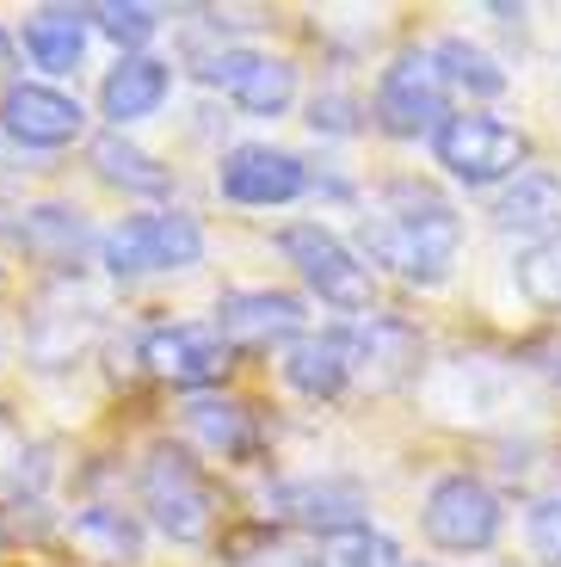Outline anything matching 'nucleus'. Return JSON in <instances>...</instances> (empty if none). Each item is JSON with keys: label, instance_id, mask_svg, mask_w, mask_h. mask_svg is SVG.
Wrapping results in <instances>:
<instances>
[{"label": "nucleus", "instance_id": "obj_27", "mask_svg": "<svg viewBox=\"0 0 561 567\" xmlns=\"http://www.w3.org/2000/svg\"><path fill=\"white\" fill-rule=\"evenodd\" d=\"M524 537H531V555H537L543 567H561V494H555V499H537Z\"/></svg>", "mask_w": 561, "mask_h": 567}, {"label": "nucleus", "instance_id": "obj_6", "mask_svg": "<svg viewBox=\"0 0 561 567\" xmlns=\"http://www.w3.org/2000/svg\"><path fill=\"white\" fill-rule=\"evenodd\" d=\"M278 247H284V259L303 271V284H309L327 309H346V315H365L370 309L377 278H370L365 254H358V247H346L334 228L290 223V228H278Z\"/></svg>", "mask_w": 561, "mask_h": 567}, {"label": "nucleus", "instance_id": "obj_14", "mask_svg": "<svg viewBox=\"0 0 561 567\" xmlns=\"http://www.w3.org/2000/svg\"><path fill=\"white\" fill-rule=\"evenodd\" d=\"M7 241L26 259H38V266H74L86 254V241H93V228H86V216L74 204H31V210H19L7 223Z\"/></svg>", "mask_w": 561, "mask_h": 567}, {"label": "nucleus", "instance_id": "obj_19", "mask_svg": "<svg viewBox=\"0 0 561 567\" xmlns=\"http://www.w3.org/2000/svg\"><path fill=\"white\" fill-rule=\"evenodd\" d=\"M93 173L105 185H124V192H142V198H161L173 185V173L161 167L149 148H136V142L124 136V130H105V136H93Z\"/></svg>", "mask_w": 561, "mask_h": 567}, {"label": "nucleus", "instance_id": "obj_17", "mask_svg": "<svg viewBox=\"0 0 561 567\" xmlns=\"http://www.w3.org/2000/svg\"><path fill=\"white\" fill-rule=\"evenodd\" d=\"M69 549L93 567H136L142 561V525L124 506H81L69 518Z\"/></svg>", "mask_w": 561, "mask_h": 567}, {"label": "nucleus", "instance_id": "obj_26", "mask_svg": "<svg viewBox=\"0 0 561 567\" xmlns=\"http://www.w3.org/2000/svg\"><path fill=\"white\" fill-rule=\"evenodd\" d=\"M86 19H93L112 43H124V50H136V43H149L161 31V13H155V7H142V0H124V7L112 0V7H93Z\"/></svg>", "mask_w": 561, "mask_h": 567}, {"label": "nucleus", "instance_id": "obj_16", "mask_svg": "<svg viewBox=\"0 0 561 567\" xmlns=\"http://www.w3.org/2000/svg\"><path fill=\"white\" fill-rule=\"evenodd\" d=\"M493 228H500V235H537V241H549L561 228V179L543 167H524L519 179L493 198Z\"/></svg>", "mask_w": 561, "mask_h": 567}, {"label": "nucleus", "instance_id": "obj_8", "mask_svg": "<svg viewBox=\"0 0 561 567\" xmlns=\"http://www.w3.org/2000/svg\"><path fill=\"white\" fill-rule=\"evenodd\" d=\"M420 525H426V537H432L438 549L481 555V549L500 543L506 512H500V494H493L481 475H445V482H432V494H426Z\"/></svg>", "mask_w": 561, "mask_h": 567}, {"label": "nucleus", "instance_id": "obj_1", "mask_svg": "<svg viewBox=\"0 0 561 567\" xmlns=\"http://www.w3.org/2000/svg\"><path fill=\"white\" fill-rule=\"evenodd\" d=\"M463 247V216L432 185L395 179L382 185V210L365 223V254L407 284H445Z\"/></svg>", "mask_w": 561, "mask_h": 567}, {"label": "nucleus", "instance_id": "obj_13", "mask_svg": "<svg viewBox=\"0 0 561 567\" xmlns=\"http://www.w3.org/2000/svg\"><path fill=\"white\" fill-rule=\"evenodd\" d=\"M142 364L155 370L161 383H180V389H204L228 370V346L216 340L211 327H192V321H173V327H149L142 333Z\"/></svg>", "mask_w": 561, "mask_h": 567}, {"label": "nucleus", "instance_id": "obj_20", "mask_svg": "<svg viewBox=\"0 0 561 567\" xmlns=\"http://www.w3.org/2000/svg\"><path fill=\"white\" fill-rule=\"evenodd\" d=\"M86 13H69V7H43L26 25V56L38 62L43 74H74L86 56Z\"/></svg>", "mask_w": 561, "mask_h": 567}, {"label": "nucleus", "instance_id": "obj_3", "mask_svg": "<svg viewBox=\"0 0 561 567\" xmlns=\"http://www.w3.org/2000/svg\"><path fill=\"white\" fill-rule=\"evenodd\" d=\"M432 155L457 185H500V179H519L524 173L531 142H524V130L506 124V117L450 112L445 124L432 130Z\"/></svg>", "mask_w": 561, "mask_h": 567}, {"label": "nucleus", "instance_id": "obj_5", "mask_svg": "<svg viewBox=\"0 0 561 567\" xmlns=\"http://www.w3.org/2000/svg\"><path fill=\"white\" fill-rule=\"evenodd\" d=\"M327 333H334L339 358H346V383L370 389V395H389V389L414 383L426 364L420 327L395 321V315H358V321L327 327Z\"/></svg>", "mask_w": 561, "mask_h": 567}, {"label": "nucleus", "instance_id": "obj_24", "mask_svg": "<svg viewBox=\"0 0 561 567\" xmlns=\"http://www.w3.org/2000/svg\"><path fill=\"white\" fill-rule=\"evenodd\" d=\"M315 567H401V555L382 530L351 525V530H327L322 549H315Z\"/></svg>", "mask_w": 561, "mask_h": 567}, {"label": "nucleus", "instance_id": "obj_11", "mask_svg": "<svg viewBox=\"0 0 561 567\" xmlns=\"http://www.w3.org/2000/svg\"><path fill=\"white\" fill-rule=\"evenodd\" d=\"M309 327V309L290 290H228L216 302V340L223 346H290Z\"/></svg>", "mask_w": 561, "mask_h": 567}, {"label": "nucleus", "instance_id": "obj_29", "mask_svg": "<svg viewBox=\"0 0 561 567\" xmlns=\"http://www.w3.org/2000/svg\"><path fill=\"white\" fill-rule=\"evenodd\" d=\"M13 50H19V43L7 38V31H0V81H7V69H13Z\"/></svg>", "mask_w": 561, "mask_h": 567}, {"label": "nucleus", "instance_id": "obj_2", "mask_svg": "<svg viewBox=\"0 0 561 567\" xmlns=\"http://www.w3.org/2000/svg\"><path fill=\"white\" fill-rule=\"evenodd\" d=\"M99 259L112 278H155V271H185L204 259V228L185 210H142L99 235Z\"/></svg>", "mask_w": 561, "mask_h": 567}, {"label": "nucleus", "instance_id": "obj_10", "mask_svg": "<svg viewBox=\"0 0 561 567\" xmlns=\"http://www.w3.org/2000/svg\"><path fill=\"white\" fill-rule=\"evenodd\" d=\"M216 185H223L228 204H253V210H266V204L303 198V192H309V167H303L290 148H272V142H241V148H228V155H223Z\"/></svg>", "mask_w": 561, "mask_h": 567}, {"label": "nucleus", "instance_id": "obj_22", "mask_svg": "<svg viewBox=\"0 0 561 567\" xmlns=\"http://www.w3.org/2000/svg\"><path fill=\"white\" fill-rule=\"evenodd\" d=\"M284 506L303 518V525H315L327 537V530H351V525H365V494L346 482H309V487H290L284 494Z\"/></svg>", "mask_w": 561, "mask_h": 567}, {"label": "nucleus", "instance_id": "obj_18", "mask_svg": "<svg viewBox=\"0 0 561 567\" xmlns=\"http://www.w3.org/2000/svg\"><path fill=\"white\" fill-rule=\"evenodd\" d=\"M278 377L309 401L339 395V389H346V358H339L334 333H296V340L284 346V358H278Z\"/></svg>", "mask_w": 561, "mask_h": 567}, {"label": "nucleus", "instance_id": "obj_25", "mask_svg": "<svg viewBox=\"0 0 561 567\" xmlns=\"http://www.w3.org/2000/svg\"><path fill=\"white\" fill-rule=\"evenodd\" d=\"M519 290L537 302V309L561 315V228L549 241H531L519 254Z\"/></svg>", "mask_w": 561, "mask_h": 567}, {"label": "nucleus", "instance_id": "obj_12", "mask_svg": "<svg viewBox=\"0 0 561 567\" xmlns=\"http://www.w3.org/2000/svg\"><path fill=\"white\" fill-rule=\"evenodd\" d=\"M0 130L13 142H26V148H69L86 130V112H81L74 93H62V86L19 81V86H7V100H0Z\"/></svg>", "mask_w": 561, "mask_h": 567}, {"label": "nucleus", "instance_id": "obj_15", "mask_svg": "<svg viewBox=\"0 0 561 567\" xmlns=\"http://www.w3.org/2000/svg\"><path fill=\"white\" fill-rule=\"evenodd\" d=\"M173 93V62L161 56H124L105 81H99V112L112 117V130L124 124H142V117H155Z\"/></svg>", "mask_w": 561, "mask_h": 567}, {"label": "nucleus", "instance_id": "obj_21", "mask_svg": "<svg viewBox=\"0 0 561 567\" xmlns=\"http://www.w3.org/2000/svg\"><path fill=\"white\" fill-rule=\"evenodd\" d=\"M185 432H192L211 456H247L253 451L247 408H235V401H223V395H192L185 401Z\"/></svg>", "mask_w": 561, "mask_h": 567}, {"label": "nucleus", "instance_id": "obj_7", "mask_svg": "<svg viewBox=\"0 0 561 567\" xmlns=\"http://www.w3.org/2000/svg\"><path fill=\"white\" fill-rule=\"evenodd\" d=\"M370 117H377L382 136H401V142L432 136L450 117V86H445V74H438V62L420 56V50H401V56L377 74Z\"/></svg>", "mask_w": 561, "mask_h": 567}, {"label": "nucleus", "instance_id": "obj_9", "mask_svg": "<svg viewBox=\"0 0 561 567\" xmlns=\"http://www.w3.org/2000/svg\"><path fill=\"white\" fill-rule=\"evenodd\" d=\"M204 86H223L228 100L253 117H284L296 105V62L266 56V50H216L204 69H197Z\"/></svg>", "mask_w": 561, "mask_h": 567}, {"label": "nucleus", "instance_id": "obj_28", "mask_svg": "<svg viewBox=\"0 0 561 567\" xmlns=\"http://www.w3.org/2000/svg\"><path fill=\"white\" fill-rule=\"evenodd\" d=\"M309 124L327 130V136H346V130H351V100H346V93H327V100H315V105H309Z\"/></svg>", "mask_w": 561, "mask_h": 567}, {"label": "nucleus", "instance_id": "obj_4", "mask_svg": "<svg viewBox=\"0 0 561 567\" xmlns=\"http://www.w3.org/2000/svg\"><path fill=\"white\" fill-rule=\"evenodd\" d=\"M142 512L167 530L173 543H204L216 525V494L204 482V468L192 463V451L180 444H155V451L142 456Z\"/></svg>", "mask_w": 561, "mask_h": 567}, {"label": "nucleus", "instance_id": "obj_23", "mask_svg": "<svg viewBox=\"0 0 561 567\" xmlns=\"http://www.w3.org/2000/svg\"><path fill=\"white\" fill-rule=\"evenodd\" d=\"M432 62H438V74H445V86H463V93H476V100H500L506 93V69L488 56V50H476L469 38H438Z\"/></svg>", "mask_w": 561, "mask_h": 567}]
</instances>
